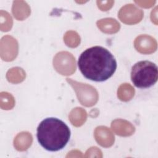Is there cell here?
<instances>
[{
  "instance_id": "obj_1",
  "label": "cell",
  "mask_w": 158,
  "mask_h": 158,
  "mask_svg": "<svg viewBox=\"0 0 158 158\" xmlns=\"http://www.w3.org/2000/svg\"><path fill=\"white\" fill-rule=\"evenodd\" d=\"M78 65L81 73L87 79L104 81L115 72L117 62L107 49L96 46L86 49L80 54Z\"/></svg>"
},
{
  "instance_id": "obj_2",
  "label": "cell",
  "mask_w": 158,
  "mask_h": 158,
  "mask_svg": "<svg viewBox=\"0 0 158 158\" xmlns=\"http://www.w3.org/2000/svg\"><path fill=\"white\" fill-rule=\"evenodd\" d=\"M36 136L39 143L45 149L57 151L64 148L69 142L70 131L63 121L49 117L40 122L37 128Z\"/></svg>"
},
{
  "instance_id": "obj_3",
  "label": "cell",
  "mask_w": 158,
  "mask_h": 158,
  "mask_svg": "<svg viewBox=\"0 0 158 158\" xmlns=\"http://www.w3.org/2000/svg\"><path fill=\"white\" fill-rule=\"evenodd\" d=\"M131 79L134 85L138 88L151 87L157 81V67L151 61H139L131 68Z\"/></svg>"
},
{
  "instance_id": "obj_4",
  "label": "cell",
  "mask_w": 158,
  "mask_h": 158,
  "mask_svg": "<svg viewBox=\"0 0 158 158\" xmlns=\"http://www.w3.org/2000/svg\"><path fill=\"white\" fill-rule=\"evenodd\" d=\"M66 80L75 91L78 99L82 105L90 107L96 103L98 99V94L94 87L68 78H66Z\"/></svg>"
},
{
  "instance_id": "obj_5",
  "label": "cell",
  "mask_w": 158,
  "mask_h": 158,
  "mask_svg": "<svg viewBox=\"0 0 158 158\" xmlns=\"http://www.w3.org/2000/svg\"><path fill=\"white\" fill-rule=\"evenodd\" d=\"M53 64L56 71L64 75H72L76 69L75 58L68 52L57 53L54 58Z\"/></svg>"
},
{
  "instance_id": "obj_6",
  "label": "cell",
  "mask_w": 158,
  "mask_h": 158,
  "mask_svg": "<svg viewBox=\"0 0 158 158\" xmlns=\"http://www.w3.org/2000/svg\"><path fill=\"white\" fill-rule=\"evenodd\" d=\"M118 17L123 23L135 24L141 20L143 17V12L135 5L130 4L125 5L120 9Z\"/></svg>"
},
{
  "instance_id": "obj_7",
  "label": "cell",
  "mask_w": 158,
  "mask_h": 158,
  "mask_svg": "<svg viewBox=\"0 0 158 158\" xmlns=\"http://www.w3.org/2000/svg\"><path fill=\"white\" fill-rule=\"evenodd\" d=\"M18 52V44L15 39L10 36L2 38L1 41V58L6 61L13 60Z\"/></svg>"
},
{
  "instance_id": "obj_8",
  "label": "cell",
  "mask_w": 158,
  "mask_h": 158,
  "mask_svg": "<svg viewBox=\"0 0 158 158\" xmlns=\"http://www.w3.org/2000/svg\"><path fill=\"white\" fill-rule=\"evenodd\" d=\"M135 48L141 53L150 54L157 49V42L150 36L140 35L135 39Z\"/></svg>"
},
{
  "instance_id": "obj_9",
  "label": "cell",
  "mask_w": 158,
  "mask_h": 158,
  "mask_svg": "<svg viewBox=\"0 0 158 158\" xmlns=\"http://www.w3.org/2000/svg\"><path fill=\"white\" fill-rule=\"evenodd\" d=\"M94 136L99 144L103 147L111 146L114 142V136L110 130L106 127L100 126L96 128Z\"/></svg>"
},
{
  "instance_id": "obj_10",
  "label": "cell",
  "mask_w": 158,
  "mask_h": 158,
  "mask_svg": "<svg viewBox=\"0 0 158 158\" xmlns=\"http://www.w3.org/2000/svg\"><path fill=\"white\" fill-rule=\"evenodd\" d=\"M111 128L117 135L122 136H130L135 130L130 122L122 119H117L113 121L111 123Z\"/></svg>"
},
{
  "instance_id": "obj_11",
  "label": "cell",
  "mask_w": 158,
  "mask_h": 158,
  "mask_svg": "<svg viewBox=\"0 0 158 158\" xmlns=\"http://www.w3.org/2000/svg\"><path fill=\"white\" fill-rule=\"evenodd\" d=\"M97 26L102 32L110 34L117 32L120 27L119 23L112 18H106L98 20Z\"/></svg>"
},
{
  "instance_id": "obj_12",
  "label": "cell",
  "mask_w": 158,
  "mask_h": 158,
  "mask_svg": "<svg viewBox=\"0 0 158 158\" xmlns=\"http://www.w3.org/2000/svg\"><path fill=\"white\" fill-rule=\"evenodd\" d=\"M12 14L19 20H23L30 14V8L28 4L22 1H15L13 2Z\"/></svg>"
},
{
  "instance_id": "obj_13",
  "label": "cell",
  "mask_w": 158,
  "mask_h": 158,
  "mask_svg": "<svg viewBox=\"0 0 158 158\" xmlns=\"http://www.w3.org/2000/svg\"><path fill=\"white\" fill-rule=\"evenodd\" d=\"M32 142V136L28 132H22L14 139V146L18 151H24L28 149Z\"/></svg>"
},
{
  "instance_id": "obj_14",
  "label": "cell",
  "mask_w": 158,
  "mask_h": 158,
  "mask_svg": "<svg viewBox=\"0 0 158 158\" xmlns=\"http://www.w3.org/2000/svg\"><path fill=\"white\" fill-rule=\"evenodd\" d=\"M69 117L73 125L80 127L86 121V112L82 108L77 107L70 112Z\"/></svg>"
},
{
  "instance_id": "obj_15",
  "label": "cell",
  "mask_w": 158,
  "mask_h": 158,
  "mask_svg": "<svg viewBox=\"0 0 158 158\" xmlns=\"http://www.w3.org/2000/svg\"><path fill=\"white\" fill-rule=\"evenodd\" d=\"M134 88L128 83H124L120 86L118 89V97L121 101H128L130 100L134 96Z\"/></svg>"
},
{
  "instance_id": "obj_16",
  "label": "cell",
  "mask_w": 158,
  "mask_h": 158,
  "mask_svg": "<svg viewBox=\"0 0 158 158\" xmlns=\"http://www.w3.org/2000/svg\"><path fill=\"white\" fill-rule=\"evenodd\" d=\"M6 77L9 81L13 83H17L21 82L24 80L25 78V73L22 69L14 67L7 72Z\"/></svg>"
},
{
  "instance_id": "obj_17",
  "label": "cell",
  "mask_w": 158,
  "mask_h": 158,
  "mask_svg": "<svg viewBox=\"0 0 158 158\" xmlns=\"http://www.w3.org/2000/svg\"><path fill=\"white\" fill-rule=\"evenodd\" d=\"M65 44L71 48H75L78 46L80 42V38L78 33L73 31H67L64 36Z\"/></svg>"
},
{
  "instance_id": "obj_18",
  "label": "cell",
  "mask_w": 158,
  "mask_h": 158,
  "mask_svg": "<svg viewBox=\"0 0 158 158\" xmlns=\"http://www.w3.org/2000/svg\"><path fill=\"white\" fill-rule=\"evenodd\" d=\"M5 98L4 99V102H2L1 104V107H2L4 104L5 105L3 109H6V110H8V109H11L14 105V98L12 97V96L11 94H10L6 92H2L1 93Z\"/></svg>"
},
{
  "instance_id": "obj_19",
  "label": "cell",
  "mask_w": 158,
  "mask_h": 158,
  "mask_svg": "<svg viewBox=\"0 0 158 158\" xmlns=\"http://www.w3.org/2000/svg\"><path fill=\"white\" fill-rule=\"evenodd\" d=\"M135 2L141 7H150L156 2V1H135Z\"/></svg>"
}]
</instances>
